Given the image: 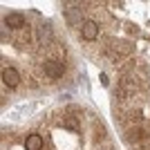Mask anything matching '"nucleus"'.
<instances>
[{
	"mask_svg": "<svg viewBox=\"0 0 150 150\" xmlns=\"http://www.w3.org/2000/svg\"><path fill=\"white\" fill-rule=\"evenodd\" d=\"M63 72H65V65L58 61H47L45 63V74L50 76V79H61Z\"/></svg>",
	"mask_w": 150,
	"mask_h": 150,
	"instance_id": "nucleus-1",
	"label": "nucleus"
},
{
	"mask_svg": "<svg viewBox=\"0 0 150 150\" xmlns=\"http://www.w3.org/2000/svg\"><path fill=\"white\" fill-rule=\"evenodd\" d=\"M81 36L85 40H94V38L99 36V25L94 23V20H85L81 25Z\"/></svg>",
	"mask_w": 150,
	"mask_h": 150,
	"instance_id": "nucleus-2",
	"label": "nucleus"
},
{
	"mask_svg": "<svg viewBox=\"0 0 150 150\" xmlns=\"http://www.w3.org/2000/svg\"><path fill=\"white\" fill-rule=\"evenodd\" d=\"M2 83H5L7 88H16V85L20 83V74H18V69H13V67L2 69Z\"/></svg>",
	"mask_w": 150,
	"mask_h": 150,
	"instance_id": "nucleus-3",
	"label": "nucleus"
},
{
	"mask_svg": "<svg viewBox=\"0 0 150 150\" xmlns=\"http://www.w3.org/2000/svg\"><path fill=\"white\" fill-rule=\"evenodd\" d=\"M5 25L11 27V29H23L25 27V16L23 13H9L5 18Z\"/></svg>",
	"mask_w": 150,
	"mask_h": 150,
	"instance_id": "nucleus-4",
	"label": "nucleus"
},
{
	"mask_svg": "<svg viewBox=\"0 0 150 150\" xmlns=\"http://www.w3.org/2000/svg\"><path fill=\"white\" fill-rule=\"evenodd\" d=\"M25 150H43V137L40 134H29L25 141Z\"/></svg>",
	"mask_w": 150,
	"mask_h": 150,
	"instance_id": "nucleus-5",
	"label": "nucleus"
},
{
	"mask_svg": "<svg viewBox=\"0 0 150 150\" xmlns=\"http://www.w3.org/2000/svg\"><path fill=\"white\" fill-rule=\"evenodd\" d=\"M38 38H40V43H50L52 40V29L47 25H43L40 29H38Z\"/></svg>",
	"mask_w": 150,
	"mask_h": 150,
	"instance_id": "nucleus-6",
	"label": "nucleus"
},
{
	"mask_svg": "<svg viewBox=\"0 0 150 150\" xmlns=\"http://www.w3.org/2000/svg\"><path fill=\"white\" fill-rule=\"evenodd\" d=\"M144 137H146L144 130H130L128 132V141H141Z\"/></svg>",
	"mask_w": 150,
	"mask_h": 150,
	"instance_id": "nucleus-7",
	"label": "nucleus"
},
{
	"mask_svg": "<svg viewBox=\"0 0 150 150\" xmlns=\"http://www.w3.org/2000/svg\"><path fill=\"white\" fill-rule=\"evenodd\" d=\"M65 125H67V128H69V130H79V123H76V121L74 119H67V121H65Z\"/></svg>",
	"mask_w": 150,
	"mask_h": 150,
	"instance_id": "nucleus-8",
	"label": "nucleus"
},
{
	"mask_svg": "<svg viewBox=\"0 0 150 150\" xmlns=\"http://www.w3.org/2000/svg\"><path fill=\"white\" fill-rule=\"evenodd\" d=\"M94 139H96V141H99V139H103V128H96V137H94Z\"/></svg>",
	"mask_w": 150,
	"mask_h": 150,
	"instance_id": "nucleus-9",
	"label": "nucleus"
},
{
	"mask_svg": "<svg viewBox=\"0 0 150 150\" xmlns=\"http://www.w3.org/2000/svg\"><path fill=\"white\" fill-rule=\"evenodd\" d=\"M101 83H103V85H108V83H110V81H108V74H101Z\"/></svg>",
	"mask_w": 150,
	"mask_h": 150,
	"instance_id": "nucleus-10",
	"label": "nucleus"
}]
</instances>
